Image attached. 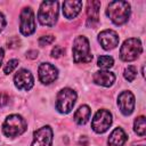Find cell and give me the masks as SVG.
Listing matches in <instances>:
<instances>
[{"label":"cell","instance_id":"obj_1","mask_svg":"<svg viewBox=\"0 0 146 146\" xmlns=\"http://www.w3.org/2000/svg\"><path fill=\"white\" fill-rule=\"evenodd\" d=\"M106 15L114 24L122 25L130 16V5L127 1H112L107 6Z\"/></svg>","mask_w":146,"mask_h":146},{"label":"cell","instance_id":"obj_2","mask_svg":"<svg viewBox=\"0 0 146 146\" xmlns=\"http://www.w3.org/2000/svg\"><path fill=\"white\" fill-rule=\"evenodd\" d=\"M58 18V2L43 1L40 5L38 19L43 26H54Z\"/></svg>","mask_w":146,"mask_h":146},{"label":"cell","instance_id":"obj_3","mask_svg":"<svg viewBox=\"0 0 146 146\" xmlns=\"http://www.w3.org/2000/svg\"><path fill=\"white\" fill-rule=\"evenodd\" d=\"M26 128H27V123L25 119H23V116L18 114H11L7 116V119L2 124V131L5 136L10 138L21 136L26 130Z\"/></svg>","mask_w":146,"mask_h":146},{"label":"cell","instance_id":"obj_4","mask_svg":"<svg viewBox=\"0 0 146 146\" xmlns=\"http://www.w3.org/2000/svg\"><path fill=\"white\" fill-rule=\"evenodd\" d=\"M72 52H73V60L76 64L89 63L92 59V55L90 52L89 41L83 35H79L75 38V40L73 42Z\"/></svg>","mask_w":146,"mask_h":146},{"label":"cell","instance_id":"obj_5","mask_svg":"<svg viewBox=\"0 0 146 146\" xmlns=\"http://www.w3.org/2000/svg\"><path fill=\"white\" fill-rule=\"evenodd\" d=\"M143 51L141 42L139 39L130 38L123 42L120 49V57L123 62H132L139 57Z\"/></svg>","mask_w":146,"mask_h":146},{"label":"cell","instance_id":"obj_6","mask_svg":"<svg viewBox=\"0 0 146 146\" xmlns=\"http://www.w3.org/2000/svg\"><path fill=\"white\" fill-rule=\"evenodd\" d=\"M76 102V92L70 88L62 89L56 98V108L59 113L67 114L73 110Z\"/></svg>","mask_w":146,"mask_h":146},{"label":"cell","instance_id":"obj_7","mask_svg":"<svg viewBox=\"0 0 146 146\" xmlns=\"http://www.w3.org/2000/svg\"><path fill=\"white\" fill-rule=\"evenodd\" d=\"M112 124V114L107 110H99L91 121V128L97 133H103L108 130Z\"/></svg>","mask_w":146,"mask_h":146},{"label":"cell","instance_id":"obj_8","mask_svg":"<svg viewBox=\"0 0 146 146\" xmlns=\"http://www.w3.org/2000/svg\"><path fill=\"white\" fill-rule=\"evenodd\" d=\"M19 30L23 35H31L35 31V19H34V14L33 10L30 7L23 8L19 15Z\"/></svg>","mask_w":146,"mask_h":146},{"label":"cell","instance_id":"obj_9","mask_svg":"<svg viewBox=\"0 0 146 146\" xmlns=\"http://www.w3.org/2000/svg\"><path fill=\"white\" fill-rule=\"evenodd\" d=\"M14 83L16 86L17 89L19 90H30L33 84H34V79H33V75L30 71L25 70V68H22L19 70L15 76H14Z\"/></svg>","mask_w":146,"mask_h":146},{"label":"cell","instance_id":"obj_10","mask_svg":"<svg viewBox=\"0 0 146 146\" xmlns=\"http://www.w3.org/2000/svg\"><path fill=\"white\" fill-rule=\"evenodd\" d=\"M51 143H52V130L49 125H46L34 131L33 141L31 146H51Z\"/></svg>","mask_w":146,"mask_h":146},{"label":"cell","instance_id":"obj_11","mask_svg":"<svg viewBox=\"0 0 146 146\" xmlns=\"http://www.w3.org/2000/svg\"><path fill=\"white\" fill-rule=\"evenodd\" d=\"M117 105L123 115H130L135 108V96L131 91H122L117 98Z\"/></svg>","mask_w":146,"mask_h":146},{"label":"cell","instance_id":"obj_12","mask_svg":"<svg viewBox=\"0 0 146 146\" xmlns=\"http://www.w3.org/2000/svg\"><path fill=\"white\" fill-rule=\"evenodd\" d=\"M39 79L43 84L54 82L58 76V70L50 63H42L39 66Z\"/></svg>","mask_w":146,"mask_h":146},{"label":"cell","instance_id":"obj_13","mask_svg":"<svg viewBox=\"0 0 146 146\" xmlns=\"http://www.w3.org/2000/svg\"><path fill=\"white\" fill-rule=\"evenodd\" d=\"M98 41L103 49L110 50L119 44V35L113 30H104L98 35Z\"/></svg>","mask_w":146,"mask_h":146},{"label":"cell","instance_id":"obj_14","mask_svg":"<svg viewBox=\"0 0 146 146\" xmlns=\"http://www.w3.org/2000/svg\"><path fill=\"white\" fill-rule=\"evenodd\" d=\"M99 8L100 1L91 0L87 3V25L89 27H96L99 22Z\"/></svg>","mask_w":146,"mask_h":146},{"label":"cell","instance_id":"obj_15","mask_svg":"<svg viewBox=\"0 0 146 146\" xmlns=\"http://www.w3.org/2000/svg\"><path fill=\"white\" fill-rule=\"evenodd\" d=\"M82 8V1L73 0V1H64L63 2V14L67 19L75 18Z\"/></svg>","mask_w":146,"mask_h":146},{"label":"cell","instance_id":"obj_16","mask_svg":"<svg viewBox=\"0 0 146 146\" xmlns=\"http://www.w3.org/2000/svg\"><path fill=\"white\" fill-rule=\"evenodd\" d=\"M92 80L98 86L111 87L115 81V75H114V73L108 72V71H97V72H95Z\"/></svg>","mask_w":146,"mask_h":146},{"label":"cell","instance_id":"obj_17","mask_svg":"<svg viewBox=\"0 0 146 146\" xmlns=\"http://www.w3.org/2000/svg\"><path fill=\"white\" fill-rule=\"evenodd\" d=\"M128 140V136L122 128H115L108 137V146H123Z\"/></svg>","mask_w":146,"mask_h":146},{"label":"cell","instance_id":"obj_18","mask_svg":"<svg viewBox=\"0 0 146 146\" xmlns=\"http://www.w3.org/2000/svg\"><path fill=\"white\" fill-rule=\"evenodd\" d=\"M90 113H91V111H90L89 106L82 105V106H80V107L76 110V112L74 113V121H75L78 124H80V125L86 124V123L88 122L89 117H90Z\"/></svg>","mask_w":146,"mask_h":146},{"label":"cell","instance_id":"obj_19","mask_svg":"<svg viewBox=\"0 0 146 146\" xmlns=\"http://www.w3.org/2000/svg\"><path fill=\"white\" fill-rule=\"evenodd\" d=\"M133 130L135 132L143 137L145 136V132H146V121H145V116H138L136 120H135V123H133Z\"/></svg>","mask_w":146,"mask_h":146},{"label":"cell","instance_id":"obj_20","mask_svg":"<svg viewBox=\"0 0 146 146\" xmlns=\"http://www.w3.org/2000/svg\"><path fill=\"white\" fill-rule=\"evenodd\" d=\"M97 65L103 71H106L114 65V59L111 56H100L97 60Z\"/></svg>","mask_w":146,"mask_h":146},{"label":"cell","instance_id":"obj_21","mask_svg":"<svg viewBox=\"0 0 146 146\" xmlns=\"http://www.w3.org/2000/svg\"><path fill=\"white\" fill-rule=\"evenodd\" d=\"M123 75H124V79L127 81L132 82L136 79V76H137V70H136V67L133 65H129L128 67H125Z\"/></svg>","mask_w":146,"mask_h":146},{"label":"cell","instance_id":"obj_22","mask_svg":"<svg viewBox=\"0 0 146 146\" xmlns=\"http://www.w3.org/2000/svg\"><path fill=\"white\" fill-rule=\"evenodd\" d=\"M17 65H18V60H17V59H10V60H8L7 64H6L5 67H3V72H5V74H9V73H11V72L17 67Z\"/></svg>","mask_w":146,"mask_h":146},{"label":"cell","instance_id":"obj_23","mask_svg":"<svg viewBox=\"0 0 146 146\" xmlns=\"http://www.w3.org/2000/svg\"><path fill=\"white\" fill-rule=\"evenodd\" d=\"M55 40V36L54 35H43L39 39V44L41 47H44V46H48L50 43H52Z\"/></svg>","mask_w":146,"mask_h":146},{"label":"cell","instance_id":"obj_24","mask_svg":"<svg viewBox=\"0 0 146 146\" xmlns=\"http://www.w3.org/2000/svg\"><path fill=\"white\" fill-rule=\"evenodd\" d=\"M63 52H64L63 47H60V46H55V47L52 48V50H51V56H52L54 58H58V57H60V56L63 55Z\"/></svg>","mask_w":146,"mask_h":146},{"label":"cell","instance_id":"obj_25","mask_svg":"<svg viewBox=\"0 0 146 146\" xmlns=\"http://www.w3.org/2000/svg\"><path fill=\"white\" fill-rule=\"evenodd\" d=\"M19 43H21V41H19V39H18L17 36H11V38H9V40H8V42H7L8 48H16V47H19Z\"/></svg>","mask_w":146,"mask_h":146},{"label":"cell","instance_id":"obj_26","mask_svg":"<svg viewBox=\"0 0 146 146\" xmlns=\"http://www.w3.org/2000/svg\"><path fill=\"white\" fill-rule=\"evenodd\" d=\"M9 103V96L6 92H0V107L6 106Z\"/></svg>","mask_w":146,"mask_h":146},{"label":"cell","instance_id":"obj_27","mask_svg":"<svg viewBox=\"0 0 146 146\" xmlns=\"http://www.w3.org/2000/svg\"><path fill=\"white\" fill-rule=\"evenodd\" d=\"M38 51L36 50H29L27 52H26V57L27 58H30V59H34V58H36L38 57Z\"/></svg>","mask_w":146,"mask_h":146},{"label":"cell","instance_id":"obj_28","mask_svg":"<svg viewBox=\"0 0 146 146\" xmlns=\"http://www.w3.org/2000/svg\"><path fill=\"white\" fill-rule=\"evenodd\" d=\"M6 26V18L3 16L2 13H0V32L3 30V27Z\"/></svg>","mask_w":146,"mask_h":146},{"label":"cell","instance_id":"obj_29","mask_svg":"<svg viewBox=\"0 0 146 146\" xmlns=\"http://www.w3.org/2000/svg\"><path fill=\"white\" fill-rule=\"evenodd\" d=\"M3 56H5V52H3V50L0 48V66H1V64H2V59H3Z\"/></svg>","mask_w":146,"mask_h":146},{"label":"cell","instance_id":"obj_30","mask_svg":"<svg viewBox=\"0 0 146 146\" xmlns=\"http://www.w3.org/2000/svg\"><path fill=\"white\" fill-rule=\"evenodd\" d=\"M135 146H137V145H135ZM138 146H144V145H138Z\"/></svg>","mask_w":146,"mask_h":146}]
</instances>
